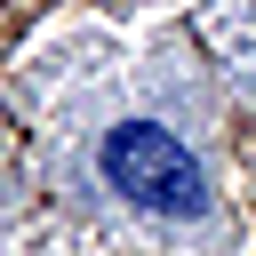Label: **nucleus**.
Here are the masks:
<instances>
[{
  "mask_svg": "<svg viewBox=\"0 0 256 256\" xmlns=\"http://www.w3.org/2000/svg\"><path fill=\"white\" fill-rule=\"evenodd\" d=\"M104 176H112V192H128L136 208H160V216H192V208H200V168H192V152H184L168 128H152V120H128V128L104 136Z\"/></svg>",
  "mask_w": 256,
  "mask_h": 256,
  "instance_id": "1",
  "label": "nucleus"
}]
</instances>
